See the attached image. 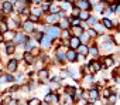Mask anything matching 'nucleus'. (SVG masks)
<instances>
[{
	"mask_svg": "<svg viewBox=\"0 0 120 105\" xmlns=\"http://www.w3.org/2000/svg\"><path fill=\"white\" fill-rule=\"evenodd\" d=\"M62 37H64V38H68V37H69V33H68V30H64V31H62Z\"/></svg>",
	"mask_w": 120,
	"mask_h": 105,
	"instance_id": "34",
	"label": "nucleus"
},
{
	"mask_svg": "<svg viewBox=\"0 0 120 105\" xmlns=\"http://www.w3.org/2000/svg\"><path fill=\"white\" fill-rule=\"evenodd\" d=\"M117 7H119V4H117V3H114V4H112L110 10H112V12H117Z\"/></svg>",
	"mask_w": 120,
	"mask_h": 105,
	"instance_id": "32",
	"label": "nucleus"
},
{
	"mask_svg": "<svg viewBox=\"0 0 120 105\" xmlns=\"http://www.w3.org/2000/svg\"><path fill=\"white\" fill-rule=\"evenodd\" d=\"M88 105H93V104H88Z\"/></svg>",
	"mask_w": 120,
	"mask_h": 105,
	"instance_id": "45",
	"label": "nucleus"
},
{
	"mask_svg": "<svg viewBox=\"0 0 120 105\" xmlns=\"http://www.w3.org/2000/svg\"><path fill=\"white\" fill-rule=\"evenodd\" d=\"M74 30H75V33L79 36V34H82V27H79V26H74Z\"/></svg>",
	"mask_w": 120,
	"mask_h": 105,
	"instance_id": "27",
	"label": "nucleus"
},
{
	"mask_svg": "<svg viewBox=\"0 0 120 105\" xmlns=\"http://www.w3.org/2000/svg\"><path fill=\"white\" fill-rule=\"evenodd\" d=\"M88 52H90L92 56H98V48H96V47H92V48H89Z\"/></svg>",
	"mask_w": 120,
	"mask_h": 105,
	"instance_id": "25",
	"label": "nucleus"
},
{
	"mask_svg": "<svg viewBox=\"0 0 120 105\" xmlns=\"http://www.w3.org/2000/svg\"><path fill=\"white\" fill-rule=\"evenodd\" d=\"M23 27H24V30H27V31H33V28H34V26H33L31 21H26V23L23 24Z\"/></svg>",
	"mask_w": 120,
	"mask_h": 105,
	"instance_id": "14",
	"label": "nucleus"
},
{
	"mask_svg": "<svg viewBox=\"0 0 120 105\" xmlns=\"http://www.w3.org/2000/svg\"><path fill=\"white\" fill-rule=\"evenodd\" d=\"M47 2H52V0H47Z\"/></svg>",
	"mask_w": 120,
	"mask_h": 105,
	"instance_id": "44",
	"label": "nucleus"
},
{
	"mask_svg": "<svg viewBox=\"0 0 120 105\" xmlns=\"http://www.w3.org/2000/svg\"><path fill=\"white\" fill-rule=\"evenodd\" d=\"M59 26L58 24H55L54 27H51L49 30H48V36L51 37V38H54V37H56L58 36V33H59V28H58Z\"/></svg>",
	"mask_w": 120,
	"mask_h": 105,
	"instance_id": "2",
	"label": "nucleus"
},
{
	"mask_svg": "<svg viewBox=\"0 0 120 105\" xmlns=\"http://www.w3.org/2000/svg\"><path fill=\"white\" fill-rule=\"evenodd\" d=\"M89 98H90L92 101H98V99H99V94H98V91H96L93 87L90 88V94H89Z\"/></svg>",
	"mask_w": 120,
	"mask_h": 105,
	"instance_id": "9",
	"label": "nucleus"
},
{
	"mask_svg": "<svg viewBox=\"0 0 120 105\" xmlns=\"http://www.w3.org/2000/svg\"><path fill=\"white\" fill-rule=\"evenodd\" d=\"M24 60H26L27 63H33V56L27 52V54H24Z\"/></svg>",
	"mask_w": 120,
	"mask_h": 105,
	"instance_id": "23",
	"label": "nucleus"
},
{
	"mask_svg": "<svg viewBox=\"0 0 120 105\" xmlns=\"http://www.w3.org/2000/svg\"><path fill=\"white\" fill-rule=\"evenodd\" d=\"M76 50H78V51L81 52L82 56H86V54H88V51H89V48H88L86 45H83V44H79V47H78Z\"/></svg>",
	"mask_w": 120,
	"mask_h": 105,
	"instance_id": "11",
	"label": "nucleus"
},
{
	"mask_svg": "<svg viewBox=\"0 0 120 105\" xmlns=\"http://www.w3.org/2000/svg\"><path fill=\"white\" fill-rule=\"evenodd\" d=\"M48 9H49V6H48V4H44V6H42V10H45V12H47Z\"/></svg>",
	"mask_w": 120,
	"mask_h": 105,
	"instance_id": "37",
	"label": "nucleus"
},
{
	"mask_svg": "<svg viewBox=\"0 0 120 105\" xmlns=\"http://www.w3.org/2000/svg\"><path fill=\"white\" fill-rule=\"evenodd\" d=\"M14 41H16V43H19V44H23V43H26V41H27V37H26V36H23V34H16V36H14Z\"/></svg>",
	"mask_w": 120,
	"mask_h": 105,
	"instance_id": "7",
	"label": "nucleus"
},
{
	"mask_svg": "<svg viewBox=\"0 0 120 105\" xmlns=\"http://www.w3.org/2000/svg\"><path fill=\"white\" fill-rule=\"evenodd\" d=\"M79 17H81L82 20H88L90 16H89V13H88V12H82V13H79Z\"/></svg>",
	"mask_w": 120,
	"mask_h": 105,
	"instance_id": "17",
	"label": "nucleus"
},
{
	"mask_svg": "<svg viewBox=\"0 0 120 105\" xmlns=\"http://www.w3.org/2000/svg\"><path fill=\"white\" fill-rule=\"evenodd\" d=\"M78 6H79V9H82V10H88V9H90V3L88 2V0H81V2L78 3Z\"/></svg>",
	"mask_w": 120,
	"mask_h": 105,
	"instance_id": "6",
	"label": "nucleus"
},
{
	"mask_svg": "<svg viewBox=\"0 0 120 105\" xmlns=\"http://www.w3.org/2000/svg\"><path fill=\"white\" fill-rule=\"evenodd\" d=\"M88 34H89V36H92V37H93V36H95V34H96V31H95V30H93V28H89V31H88Z\"/></svg>",
	"mask_w": 120,
	"mask_h": 105,
	"instance_id": "35",
	"label": "nucleus"
},
{
	"mask_svg": "<svg viewBox=\"0 0 120 105\" xmlns=\"http://www.w3.org/2000/svg\"><path fill=\"white\" fill-rule=\"evenodd\" d=\"M7 37H9V38H11V37H13V33H11V31H9V33H7Z\"/></svg>",
	"mask_w": 120,
	"mask_h": 105,
	"instance_id": "38",
	"label": "nucleus"
},
{
	"mask_svg": "<svg viewBox=\"0 0 120 105\" xmlns=\"http://www.w3.org/2000/svg\"><path fill=\"white\" fill-rule=\"evenodd\" d=\"M79 44H81V41H79V38H76V37H72V38L69 40V45H71L72 50H76V48L79 47Z\"/></svg>",
	"mask_w": 120,
	"mask_h": 105,
	"instance_id": "5",
	"label": "nucleus"
},
{
	"mask_svg": "<svg viewBox=\"0 0 120 105\" xmlns=\"http://www.w3.org/2000/svg\"><path fill=\"white\" fill-rule=\"evenodd\" d=\"M35 2H41V0H35Z\"/></svg>",
	"mask_w": 120,
	"mask_h": 105,
	"instance_id": "43",
	"label": "nucleus"
},
{
	"mask_svg": "<svg viewBox=\"0 0 120 105\" xmlns=\"http://www.w3.org/2000/svg\"><path fill=\"white\" fill-rule=\"evenodd\" d=\"M79 13H81L79 9H74V10H72V16H79Z\"/></svg>",
	"mask_w": 120,
	"mask_h": 105,
	"instance_id": "33",
	"label": "nucleus"
},
{
	"mask_svg": "<svg viewBox=\"0 0 120 105\" xmlns=\"http://www.w3.org/2000/svg\"><path fill=\"white\" fill-rule=\"evenodd\" d=\"M51 41H52V38H51L48 34H45V36L42 37V43H41V45H42L44 48H47V47L51 45Z\"/></svg>",
	"mask_w": 120,
	"mask_h": 105,
	"instance_id": "4",
	"label": "nucleus"
},
{
	"mask_svg": "<svg viewBox=\"0 0 120 105\" xmlns=\"http://www.w3.org/2000/svg\"><path fill=\"white\" fill-rule=\"evenodd\" d=\"M9 28H7V24L6 23H2L0 24V31H7Z\"/></svg>",
	"mask_w": 120,
	"mask_h": 105,
	"instance_id": "28",
	"label": "nucleus"
},
{
	"mask_svg": "<svg viewBox=\"0 0 120 105\" xmlns=\"http://www.w3.org/2000/svg\"><path fill=\"white\" fill-rule=\"evenodd\" d=\"M48 10H49L51 13H58V12H59V7H58V6H51Z\"/></svg>",
	"mask_w": 120,
	"mask_h": 105,
	"instance_id": "24",
	"label": "nucleus"
},
{
	"mask_svg": "<svg viewBox=\"0 0 120 105\" xmlns=\"http://www.w3.org/2000/svg\"><path fill=\"white\" fill-rule=\"evenodd\" d=\"M68 24H69V21H68V20H62L61 23H59V26H61L62 28H67V27H68Z\"/></svg>",
	"mask_w": 120,
	"mask_h": 105,
	"instance_id": "26",
	"label": "nucleus"
},
{
	"mask_svg": "<svg viewBox=\"0 0 120 105\" xmlns=\"http://www.w3.org/2000/svg\"><path fill=\"white\" fill-rule=\"evenodd\" d=\"M58 58L59 60H61V61H64L67 57H65V54H64V52H61V51H58Z\"/></svg>",
	"mask_w": 120,
	"mask_h": 105,
	"instance_id": "29",
	"label": "nucleus"
},
{
	"mask_svg": "<svg viewBox=\"0 0 120 105\" xmlns=\"http://www.w3.org/2000/svg\"><path fill=\"white\" fill-rule=\"evenodd\" d=\"M13 10V7H11V3H9V2H4L3 3V12L4 13H10Z\"/></svg>",
	"mask_w": 120,
	"mask_h": 105,
	"instance_id": "12",
	"label": "nucleus"
},
{
	"mask_svg": "<svg viewBox=\"0 0 120 105\" xmlns=\"http://www.w3.org/2000/svg\"><path fill=\"white\" fill-rule=\"evenodd\" d=\"M68 21H71V23H72V26H79V24H81L79 19H74V17H72V19H69Z\"/></svg>",
	"mask_w": 120,
	"mask_h": 105,
	"instance_id": "21",
	"label": "nucleus"
},
{
	"mask_svg": "<svg viewBox=\"0 0 120 105\" xmlns=\"http://www.w3.org/2000/svg\"><path fill=\"white\" fill-rule=\"evenodd\" d=\"M9 3H17V0H10Z\"/></svg>",
	"mask_w": 120,
	"mask_h": 105,
	"instance_id": "39",
	"label": "nucleus"
},
{
	"mask_svg": "<svg viewBox=\"0 0 120 105\" xmlns=\"http://www.w3.org/2000/svg\"><path fill=\"white\" fill-rule=\"evenodd\" d=\"M7 70H9V71H16V70H17V61H16V60H11V61H9Z\"/></svg>",
	"mask_w": 120,
	"mask_h": 105,
	"instance_id": "10",
	"label": "nucleus"
},
{
	"mask_svg": "<svg viewBox=\"0 0 120 105\" xmlns=\"http://www.w3.org/2000/svg\"><path fill=\"white\" fill-rule=\"evenodd\" d=\"M81 36H82V37H81V38H82L81 43H86V41H88V34H86V33H82Z\"/></svg>",
	"mask_w": 120,
	"mask_h": 105,
	"instance_id": "30",
	"label": "nucleus"
},
{
	"mask_svg": "<svg viewBox=\"0 0 120 105\" xmlns=\"http://www.w3.org/2000/svg\"><path fill=\"white\" fill-rule=\"evenodd\" d=\"M0 33H2V31H0Z\"/></svg>",
	"mask_w": 120,
	"mask_h": 105,
	"instance_id": "46",
	"label": "nucleus"
},
{
	"mask_svg": "<svg viewBox=\"0 0 120 105\" xmlns=\"http://www.w3.org/2000/svg\"><path fill=\"white\" fill-rule=\"evenodd\" d=\"M56 20H58V16H56V14H51V16L47 19L48 23H56Z\"/></svg>",
	"mask_w": 120,
	"mask_h": 105,
	"instance_id": "15",
	"label": "nucleus"
},
{
	"mask_svg": "<svg viewBox=\"0 0 120 105\" xmlns=\"http://www.w3.org/2000/svg\"><path fill=\"white\" fill-rule=\"evenodd\" d=\"M68 2H69V3H74V0H68Z\"/></svg>",
	"mask_w": 120,
	"mask_h": 105,
	"instance_id": "41",
	"label": "nucleus"
},
{
	"mask_svg": "<svg viewBox=\"0 0 120 105\" xmlns=\"http://www.w3.org/2000/svg\"><path fill=\"white\" fill-rule=\"evenodd\" d=\"M2 40H3V37H2V34H0V43H2Z\"/></svg>",
	"mask_w": 120,
	"mask_h": 105,
	"instance_id": "40",
	"label": "nucleus"
},
{
	"mask_svg": "<svg viewBox=\"0 0 120 105\" xmlns=\"http://www.w3.org/2000/svg\"><path fill=\"white\" fill-rule=\"evenodd\" d=\"M28 105H41V102H40L37 98H31V99L28 101Z\"/></svg>",
	"mask_w": 120,
	"mask_h": 105,
	"instance_id": "18",
	"label": "nucleus"
},
{
	"mask_svg": "<svg viewBox=\"0 0 120 105\" xmlns=\"http://www.w3.org/2000/svg\"><path fill=\"white\" fill-rule=\"evenodd\" d=\"M4 78H6V81H10V82H11V81H14V78H13L11 75H4Z\"/></svg>",
	"mask_w": 120,
	"mask_h": 105,
	"instance_id": "36",
	"label": "nucleus"
},
{
	"mask_svg": "<svg viewBox=\"0 0 120 105\" xmlns=\"http://www.w3.org/2000/svg\"><path fill=\"white\" fill-rule=\"evenodd\" d=\"M105 65H106V67H110V65H113V60H112V57H109V58H105Z\"/></svg>",
	"mask_w": 120,
	"mask_h": 105,
	"instance_id": "22",
	"label": "nucleus"
},
{
	"mask_svg": "<svg viewBox=\"0 0 120 105\" xmlns=\"http://www.w3.org/2000/svg\"><path fill=\"white\" fill-rule=\"evenodd\" d=\"M14 52V44L11 41H7L6 43V54H13Z\"/></svg>",
	"mask_w": 120,
	"mask_h": 105,
	"instance_id": "8",
	"label": "nucleus"
},
{
	"mask_svg": "<svg viewBox=\"0 0 120 105\" xmlns=\"http://www.w3.org/2000/svg\"><path fill=\"white\" fill-rule=\"evenodd\" d=\"M103 26L107 27V28H112V27H113V24H112V21H110L109 19H103Z\"/></svg>",
	"mask_w": 120,
	"mask_h": 105,
	"instance_id": "16",
	"label": "nucleus"
},
{
	"mask_svg": "<svg viewBox=\"0 0 120 105\" xmlns=\"http://www.w3.org/2000/svg\"><path fill=\"white\" fill-rule=\"evenodd\" d=\"M56 101H58V97H56L55 94H48V95L45 97V102H47V104H51V105H52V104H55Z\"/></svg>",
	"mask_w": 120,
	"mask_h": 105,
	"instance_id": "3",
	"label": "nucleus"
},
{
	"mask_svg": "<svg viewBox=\"0 0 120 105\" xmlns=\"http://www.w3.org/2000/svg\"><path fill=\"white\" fill-rule=\"evenodd\" d=\"M89 67H90V73H96V71L100 70V65H99L98 63H90Z\"/></svg>",
	"mask_w": 120,
	"mask_h": 105,
	"instance_id": "13",
	"label": "nucleus"
},
{
	"mask_svg": "<svg viewBox=\"0 0 120 105\" xmlns=\"http://www.w3.org/2000/svg\"><path fill=\"white\" fill-rule=\"evenodd\" d=\"M42 105H49V104H47V102H44V104H42Z\"/></svg>",
	"mask_w": 120,
	"mask_h": 105,
	"instance_id": "42",
	"label": "nucleus"
},
{
	"mask_svg": "<svg viewBox=\"0 0 120 105\" xmlns=\"http://www.w3.org/2000/svg\"><path fill=\"white\" fill-rule=\"evenodd\" d=\"M38 75H40V78H42V80H45V78H47V75H48V71H47V70H41Z\"/></svg>",
	"mask_w": 120,
	"mask_h": 105,
	"instance_id": "20",
	"label": "nucleus"
},
{
	"mask_svg": "<svg viewBox=\"0 0 120 105\" xmlns=\"http://www.w3.org/2000/svg\"><path fill=\"white\" fill-rule=\"evenodd\" d=\"M34 45H35V41H34V40H31V41H28V43H27V45H26V48H27V50L30 51L31 48H34Z\"/></svg>",
	"mask_w": 120,
	"mask_h": 105,
	"instance_id": "19",
	"label": "nucleus"
},
{
	"mask_svg": "<svg viewBox=\"0 0 120 105\" xmlns=\"http://www.w3.org/2000/svg\"><path fill=\"white\" fill-rule=\"evenodd\" d=\"M65 57H67L69 61H76V58H78V52H76L75 50H69L67 54H65Z\"/></svg>",
	"mask_w": 120,
	"mask_h": 105,
	"instance_id": "1",
	"label": "nucleus"
},
{
	"mask_svg": "<svg viewBox=\"0 0 120 105\" xmlns=\"http://www.w3.org/2000/svg\"><path fill=\"white\" fill-rule=\"evenodd\" d=\"M30 21H31V23H35V21H38V17L34 16V14H31V16H30Z\"/></svg>",
	"mask_w": 120,
	"mask_h": 105,
	"instance_id": "31",
	"label": "nucleus"
}]
</instances>
